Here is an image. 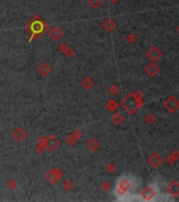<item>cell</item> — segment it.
<instances>
[{
    "label": "cell",
    "mask_w": 179,
    "mask_h": 202,
    "mask_svg": "<svg viewBox=\"0 0 179 202\" xmlns=\"http://www.w3.org/2000/svg\"><path fill=\"white\" fill-rule=\"evenodd\" d=\"M82 84H83V87H85V89H90V87H92V85H93V81L90 79V78H85V79L83 80Z\"/></svg>",
    "instance_id": "obj_15"
},
{
    "label": "cell",
    "mask_w": 179,
    "mask_h": 202,
    "mask_svg": "<svg viewBox=\"0 0 179 202\" xmlns=\"http://www.w3.org/2000/svg\"><path fill=\"white\" fill-rule=\"evenodd\" d=\"M112 2H113V3H117V2L119 1V0H111Z\"/></svg>",
    "instance_id": "obj_24"
},
{
    "label": "cell",
    "mask_w": 179,
    "mask_h": 202,
    "mask_svg": "<svg viewBox=\"0 0 179 202\" xmlns=\"http://www.w3.org/2000/svg\"><path fill=\"white\" fill-rule=\"evenodd\" d=\"M161 55H162L161 51L158 49V47H156V46L151 47V49H150L149 51H147V56L149 57L150 60H152L153 62H154V61L158 60V59L161 57Z\"/></svg>",
    "instance_id": "obj_3"
},
{
    "label": "cell",
    "mask_w": 179,
    "mask_h": 202,
    "mask_svg": "<svg viewBox=\"0 0 179 202\" xmlns=\"http://www.w3.org/2000/svg\"><path fill=\"white\" fill-rule=\"evenodd\" d=\"M64 187H65V189H72V183L70 181H65V183H64Z\"/></svg>",
    "instance_id": "obj_19"
},
{
    "label": "cell",
    "mask_w": 179,
    "mask_h": 202,
    "mask_svg": "<svg viewBox=\"0 0 179 202\" xmlns=\"http://www.w3.org/2000/svg\"><path fill=\"white\" fill-rule=\"evenodd\" d=\"M145 71H147V73L149 74L150 76H155L157 73H158V68H157L156 65L154 64V63H151V64H149L147 66V68H145Z\"/></svg>",
    "instance_id": "obj_9"
},
{
    "label": "cell",
    "mask_w": 179,
    "mask_h": 202,
    "mask_svg": "<svg viewBox=\"0 0 179 202\" xmlns=\"http://www.w3.org/2000/svg\"><path fill=\"white\" fill-rule=\"evenodd\" d=\"M50 35H51L52 38H54L55 40H57V39H59V38L62 36V31H61L59 28L55 27V28H52V31L50 32Z\"/></svg>",
    "instance_id": "obj_7"
},
{
    "label": "cell",
    "mask_w": 179,
    "mask_h": 202,
    "mask_svg": "<svg viewBox=\"0 0 179 202\" xmlns=\"http://www.w3.org/2000/svg\"><path fill=\"white\" fill-rule=\"evenodd\" d=\"M89 3H90V6H92V8L97 9V8H99V6H101L102 1L101 0H89Z\"/></svg>",
    "instance_id": "obj_12"
},
{
    "label": "cell",
    "mask_w": 179,
    "mask_h": 202,
    "mask_svg": "<svg viewBox=\"0 0 179 202\" xmlns=\"http://www.w3.org/2000/svg\"><path fill=\"white\" fill-rule=\"evenodd\" d=\"M88 146L90 147L91 149H96L97 147H98V142L96 141V140H91V141L88 143Z\"/></svg>",
    "instance_id": "obj_16"
},
{
    "label": "cell",
    "mask_w": 179,
    "mask_h": 202,
    "mask_svg": "<svg viewBox=\"0 0 179 202\" xmlns=\"http://www.w3.org/2000/svg\"><path fill=\"white\" fill-rule=\"evenodd\" d=\"M103 27L107 31H112V30H114V28H115V22H114L111 18H109V19H106V20L104 21Z\"/></svg>",
    "instance_id": "obj_11"
},
{
    "label": "cell",
    "mask_w": 179,
    "mask_h": 202,
    "mask_svg": "<svg viewBox=\"0 0 179 202\" xmlns=\"http://www.w3.org/2000/svg\"><path fill=\"white\" fill-rule=\"evenodd\" d=\"M121 104H122V106L129 113L133 114L138 108H140L142 105V100L141 99H138L135 96V94H130L125 97V100L122 101Z\"/></svg>",
    "instance_id": "obj_1"
},
{
    "label": "cell",
    "mask_w": 179,
    "mask_h": 202,
    "mask_svg": "<svg viewBox=\"0 0 179 202\" xmlns=\"http://www.w3.org/2000/svg\"><path fill=\"white\" fill-rule=\"evenodd\" d=\"M145 119H147V122L152 123V122H154L155 117H154V116H153V115H147V117H145Z\"/></svg>",
    "instance_id": "obj_18"
},
{
    "label": "cell",
    "mask_w": 179,
    "mask_h": 202,
    "mask_svg": "<svg viewBox=\"0 0 179 202\" xmlns=\"http://www.w3.org/2000/svg\"><path fill=\"white\" fill-rule=\"evenodd\" d=\"M134 39H135V38H134V36H132V35H130V36H129V40H132V41H133Z\"/></svg>",
    "instance_id": "obj_23"
},
{
    "label": "cell",
    "mask_w": 179,
    "mask_h": 202,
    "mask_svg": "<svg viewBox=\"0 0 179 202\" xmlns=\"http://www.w3.org/2000/svg\"><path fill=\"white\" fill-rule=\"evenodd\" d=\"M168 192L173 197H178L179 196V182L177 181L172 182L168 187Z\"/></svg>",
    "instance_id": "obj_4"
},
{
    "label": "cell",
    "mask_w": 179,
    "mask_h": 202,
    "mask_svg": "<svg viewBox=\"0 0 179 202\" xmlns=\"http://www.w3.org/2000/svg\"><path fill=\"white\" fill-rule=\"evenodd\" d=\"M39 72L41 73L42 76H45L47 73L50 72V68H49V66H47L45 64H42V65L39 68Z\"/></svg>",
    "instance_id": "obj_14"
},
{
    "label": "cell",
    "mask_w": 179,
    "mask_h": 202,
    "mask_svg": "<svg viewBox=\"0 0 179 202\" xmlns=\"http://www.w3.org/2000/svg\"><path fill=\"white\" fill-rule=\"evenodd\" d=\"M9 185H12V186H11V189H14V187H15V183H14L13 181L9 182Z\"/></svg>",
    "instance_id": "obj_22"
},
{
    "label": "cell",
    "mask_w": 179,
    "mask_h": 202,
    "mask_svg": "<svg viewBox=\"0 0 179 202\" xmlns=\"http://www.w3.org/2000/svg\"><path fill=\"white\" fill-rule=\"evenodd\" d=\"M164 108L171 113H174L179 108V100L176 97L171 96L168 100L164 102Z\"/></svg>",
    "instance_id": "obj_2"
},
{
    "label": "cell",
    "mask_w": 179,
    "mask_h": 202,
    "mask_svg": "<svg viewBox=\"0 0 179 202\" xmlns=\"http://www.w3.org/2000/svg\"><path fill=\"white\" fill-rule=\"evenodd\" d=\"M110 92H113V93H114L113 95H115V93L117 92V87H116V86H113L112 89H110Z\"/></svg>",
    "instance_id": "obj_20"
},
{
    "label": "cell",
    "mask_w": 179,
    "mask_h": 202,
    "mask_svg": "<svg viewBox=\"0 0 179 202\" xmlns=\"http://www.w3.org/2000/svg\"><path fill=\"white\" fill-rule=\"evenodd\" d=\"M113 121L114 123H116V124H120L121 122L123 121V116L121 115V114H117L113 117Z\"/></svg>",
    "instance_id": "obj_13"
},
{
    "label": "cell",
    "mask_w": 179,
    "mask_h": 202,
    "mask_svg": "<svg viewBox=\"0 0 179 202\" xmlns=\"http://www.w3.org/2000/svg\"><path fill=\"white\" fill-rule=\"evenodd\" d=\"M129 189H130V183H129V181H126V180H122V181L120 182V184H119L118 193L123 194V193H125Z\"/></svg>",
    "instance_id": "obj_8"
},
{
    "label": "cell",
    "mask_w": 179,
    "mask_h": 202,
    "mask_svg": "<svg viewBox=\"0 0 179 202\" xmlns=\"http://www.w3.org/2000/svg\"><path fill=\"white\" fill-rule=\"evenodd\" d=\"M155 192L153 191V189L151 186H147L144 191L142 192V197L145 199V200H152L153 198L155 197Z\"/></svg>",
    "instance_id": "obj_6"
},
{
    "label": "cell",
    "mask_w": 179,
    "mask_h": 202,
    "mask_svg": "<svg viewBox=\"0 0 179 202\" xmlns=\"http://www.w3.org/2000/svg\"><path fill=\"white\" fill-rule=\"evenodd\" d=\"M178 32H179V27H178Z\"/></svg>",
    "instance_id": "obj_25"
},
{
    "label": "cell",
    "mask_w": 179,
    "mask_h": 202,
    "mask_svg": "<svg viewBox=\"0 0 179 202\" xmlns=\"http://www.w3.org/2000/svg\"><path fill=\"white\" fill-rule=\"evenodd\" d=\"M14 137L16 138V139L18 140V141H20V140H22L23 138H24L25 136H27V134H25L24 132H23L22 129H17L15 130V133H14Z\"/></svg>",
    "instance_id": "obj_10"
},
{
    "label": "cell",
    "mask_w": 179,
    "mask_h": 202,
    "mask_svg": "<svg viewBox=\"0 0 179 202\" xmlns=\"http://www.w3.org/2000/svg\"><path fill=\"white\" fill-rule=\"evenodd\" d=\"M101 186H102V189H109V183H103V184L101 185Z\"/></svg>",
    "instance_id": "obj_21"
},
{
    "label": "cell",
    "mask_w": 179,
    "mask_h": 202,
    "mask_svg": "<svg viewBox=\"0 0 179 202\" xmlns=\"http://www.w3.org/2000/svg\"><path fill=\"white\" fill-rule=\"evenodd\" d=\"M106 108H109L110 111H114V110H116V108H117V104L115 103V101H110L109 103H107V105H106Z\"/></svg>",
    "instance_id": "obj_17"
},
{
    "label": "cell",
    "mask_w": 179,
    "mask_h": 202,
    "mask_svg": "<svg viewBox=\"0 0 179 202\" xmlns=\"http://www.w3.org/2000/svg\"><path fill=\"white\" fill-rule=\"evenodd\" d=\"M149 162L151 163V164L154 166V167H157V166H159L162 163V159L158 155H157L156 153H154L151 157H150Z\"/></svg>",
    "instance_id": "obj_5"
}]
</instances>
